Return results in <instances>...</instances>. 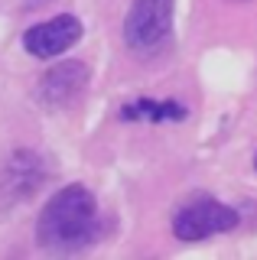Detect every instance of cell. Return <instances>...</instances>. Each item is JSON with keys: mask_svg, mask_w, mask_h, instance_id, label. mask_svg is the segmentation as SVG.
Segmentation results:
<instances>
[{"mask_svg": "<svg viewBox=\"0 0 257 260\" xmlns=\"http://www.w3.org/2000/svg\"><path fill=\"white\" fill-rule=\"evenodd\" d=\"M98 202L85 185H66L52 195L36 224V238L46 250H78L98 238Z\"/></svg>", "mask_w": 257, "mask_h": 260, "instance_id": "obj_1", "label": "cell"}, {"mask_svg": "<svg viewBox=\"0 0 257 260\" xmlns=\"http://www.w3.org/2000/svg\"><path fill=\"white\" fill-rule=\"evenodd\" d=\"M173 26V0H137L127 10L124 39L134 52H153L166 43Z\"/></svg>", "mask_w": 257, "mask_h": 260, "instance_id": "obj_2", "label": "cell"}, {"mask_svg": "<svg viewBox=\"0 0 257 260\" xmlns=\"http://www.w3.org/2000/svg\"><path fill=\"white\" fill-rule=\"evenodd\" d=\"M235 224H238V211L215 199H196L189 205H182L173 218V231L179 241H202L212 238V234L231 231Z\"/></svg>", "mask_w": 257, "mask_h": 260, "instance_id": "obj_3", "label": "cell"}, {"mask_svg": "<svg viewBox=\"0 0 257 260\" xmlns=\"http://www.w3.org/2000/svg\"><path fill=\"white\" fill-rule=\"evenodd\" d=\"M78 39H82V23H78L75 16L62 13V16L46 20V23H36V26L23 36V46H26V52H33L36 59H52V55H59V52H69Z\"/></svg>", "mask_w": 257, "mask_h": 260, "instance_id": "obj_4", "label": "cell"}, {"mask_svg": "<svg viewBox=\"0 0 257 260\" xmlns=\"http://www.w3.org/2000/svg\"><path fill=\"white\" fill-rule=\"evenodd\" d=\"M85 81H88V69L82 62H62V65H55L52 72L43 75L39 94H43L46 104H72L82 94Z\"/></svg>", "mask_w": 257, "mask_h": 260, "instance_id": "obj_5", "label": "cell"}, {"mask_svg": "<svg viewBox=\"0 0 257 260\" xmlns=\"http://www.w3.org/2000/svg\"><path fill=\"white\" fill-rule=\"evenodd\" d=\"M124 120H182L186 108L179 101H131L120 111Z\"/></svg>", "mask_w": 257, "mask_h": 260, "instance_id": "obj_6", "label": "cell"}]
</instances>
